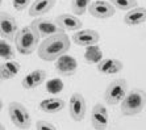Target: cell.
<instances>
[{
    "label": "cell",
    "mask_w": 146,
    "mask_h": 130,
    "mask_svg": "<svg viewBox=\"0 0 146 130\" xmlns=\"http://www.w3.org/2000/svg\"><path fill=\"white\" fill-rule=\"evenodd\" d=\"M71 41L63 30L49 36L38 45V58L46 62L57 61L70 50Z\"/></svg>",
    "instance_id": "cell-1"
},
{
    "label": "cell",
    "mask_w": 146,
    "mask_h": 130,
    "mask_svg": "<svg viewBox=\"0 0 146 130\" xmlns=\"http://www.w3.org/2000/svg\"><path fill=\"white\" fill-rule=\"evenodd\" d=\"M40 40V34L32 25L21 28L20 30H17L16 36H15V44H16L17 51L23 55H31L38 48Z\"/></svg>",
    "instance_id": "cell-2"
},
{
    "label": "cell",
    "mask_w": 146,
    "mask_h": 130,
    "mask_svg": "<svg viewBox=\"0 0 146 130\" xmlns=\"http://www.w3.org/2000/svg\"><path fill=\"white\" fill-rule=\"evenodd\" d=\"M145 91L143 89H133L129 93L126 92L121 100V112L124 116H137L145 108Z\"/></svg>",
    "instance_id": "cell-3"
},
{
    "label": "cell",
    "mask_w": 146,
    "mask_h": 130,
    "mask_svg": "<svg viewBox=\"0 0 146 130\" xmlns=\"http://www.w3.org/2000/svg\"><path fill=\"white\" fill-rule=\"evenodd\" d=\"M8 114L11 117V121L17 129L25 130L31 127V116L29 112L24 105L19 101H12L8 105Z\"/></svg>",
    "instance_id": "cell-4"
},
{
    "label": "cell",
    "mask_w": 146,
    "mask_h": 130,
    "mask_svg": "<svg viewBox=\"0 0 146 130\" xmlns=\"http://www.w3.org/2000/svg\"><path fill=\"white\" fill-rule=\"evenodd\" d=\"M126 91H128V83L125 79H116L107 87L104 92V100L108 105H116L121 103V100L126 95Z\"/></svg>",
    "instance_id": "cell-5"
},
{
    "label": "cell",
    "mask_w": 146,
    "mask_h": 130,
    "mask_svg": "<svg viewBox=\"0 0 146 130\" xmlns=\"http://www.w3.org/2000/svg\"><path fill=\"white\" fill-rule=\"evenodd\" d=\"M92 17L95 18H109L112 17L113 15L116 13V8L113 7L112 4L109 3L108 0H95L90 3L88 9Z\"/></svg>",
    "instance_id": "cell-6"
},
{
    "label": "cell",
    "mask_w": 146,
    "mask_h": 130,
    "mask_svg": "<svg viewBox=\"0 0 146 130\" xmlns=\"http://www.w3.org/2000/svg\"><path fill=\"white\" fill-rule=\"evenodd\" d=\"M17 30H19V26L13 16H11L7 12H0V37L12 41L15 40Z\"/></svg>",
    "instance_id": "cell-7"
},
{
    "label": "cell",
    "mask_w": 146,
    "mask_h": 130,
    "mask_svg": "<svg viewBox=\"0 0 146 130\" xmlns=\"http://www.w3.org/2000/svg\"><path fill=\"white\" fill-rule=\"evenodd\" d=\"M68 109H70V117L76 122H80L86 116V110H87V105H86V100L83 95L80 93H74L70 97V103H68Z\"/></svg>",
    "instance_id": "cell-8"
},
{
    "label": "cell",
    "mask_w": 146,
    "mask_h": 130,
    "mask_svg": "<svg viewBox=\"0 0 146 130\" xmlns=\"http://www.w3.org/2000/svg\"><path fill=\"white\" fill-rule=\"evenodd\" d=\"M100 40V34L94 29H83V30H76L72 36V41L78 46H91L96 45Z\"/></svg>",
    "instance_id": "cell-9"
},
{
    "label": "cell",
    "mask_w": 146,
    "mask_h": 130,
    "mask_svg": "<svg viewBox=\"0 0 146 130\" xmlns=\"http://www.w3.org/2000/svg\"><path fill=\"white\" fill-rule=\"evenodd\" d=\"M32 26L37 30L40 37H49L51 34H55L58 32H61L62 29L55 24V21L48 20V18H36L32 21Z\"/></svg>",
    "instance_id": "cell-10"
},
{
    "label": "cell",
    "mask_w": 146,
    "mask_h": 130,
    "mask_svg": "<svg viewBox=\"0 0 146 130\" xmlns=\"http://www.w3.org/2000/svg\"><path fill=\"white\" fill-rule=\"evenodd\" d=\"M92 127L96 130H104L108 127V110L103 104H96L91 114Z\"/></svg>",
    "instance_id": "cell-11"
},
{
    "label": "cell",
    "mask_w": 146,
    "mask_h": 130,
    "mask_svg": "<svg viewBox=\"0 0 146 130\" xmlns=\"http://www.w3.org/2000/svg\"><path fill=\"white\" fill-rule=\"evenodd\" d=\"M55 24L61 28L62 30H67V32L80 30L82 26H83V22L71 13L59 15V16L55 18Z\"/></svg>",
    "instance_id": "cell-12"
},
{
    "label": "cell",
    "mask_w": 146,
    "mask_h": 130,
    "mask_svg": "<svg viewBox=\"0 0 146 130\" xmlns=\"http://www.w3.org/2000/svg\"><path fill=\"white\" fill-rule=\"evenodd\" d=\"M46 71L45 70H34V71L29 72L28 75L24 76L23 82H21V87L24 89H34L40 87L41 84H44L46 80Z\"/></svg>",
    "instance_id": "cell-13"
},
{
    "label": "cell",
    "mask_w": 146,
    "mask_h": 130,
    "mask_svg": "<svg viewBox=\"0 0 146 130\" xmlns=\"http://www.w3.org/2000/svg\"><path fill=\"white\" fill-rule=\"evenodd\" d=\"M55 69L57 71L63 76H71L76 72L78 69V63L70 55L63 54L62 57L57 59V63H55Z\"/></svg>",
    "instance_id": "cell-14"
},
{
    "label": "cell",
    "mask_w": 146,
    "mask_h": 130,
    "mask_svg": "<svg viewBox=\"0 0 146 130\" xmlns=\"http://www.w3.org/2000/svg\"><path fill=\"white\" fill-rule=\"evenodd\" d=\"M57 0H34L32 3L31 8H29V12L28 15L31 17H38V16H42V15L48 13L49 11H51L54 8Z\"/></svg>",
    "instance_id": "cell-15"
},
{
    "label": "cell",
    "mask_w": 146,
    "mask_h": 130,
    "mask_svg": "<svg viewBox=\"0 0 146 130\" xmlns=\"http://www.w3.org/2000/svg\"><path fill=\"white\" fill-rule=\"evenodd\" d=\"M146 20V9L143 7H134L126 12L124 16V22L129 26H136V25L143 24Z\"/></svg>",
    "instance_id": "cell-16"
},
{
    "label": "cell",
    "mask_w": 146,
    "mask_h": 130,
    "mask_svg": "<svg viewBox=\"0 0 146 130\" xmlns=\"http://www.w3.org/2000/svg\"><path fill=\"white\" fill-rule=\"evenodd\" d=\"M98 71L106 75H112V74H117L122 70V62L115 58H106L98 63Z\"/></svg>",
    "instance_id": "cell-17"
},
{
    "label": "cell",
    "mask_w": 146,
    "mask_h": 130,
    "mask_svg": "<svg viewBox=\"0 0 146 130\" xmlns=\"http://www.w3.org/2000/svg\"><path fill=\"white\" fill-rule=\"evenodd\" d=\"M65 100L61 97H49V99H45L40 103V109L45 113L54 114V113L61 112L65 108Z\"/></svg>",
    "instance_id": "cell-18"
},
{
    "label": "cell",
    "mask_w": 146,
    "mask_h": 130,
    "mask_svg": "<svg viewBox=\"0 0 146 130\" xmlns=\"http://www.w3.org/2000/svg\"><path fill=\"white\" fill-rule=\"evenodd\" d=\"M20 69H21V66L19 62L8 61L7 63L0 65V78H1V80L13 79L20 72Z\"/></svg>",
    "instance_id": "cell-19"
},
{
    "label": "cell",
    "mask_w": 146,
    "mask_h": 130,
    "mask_svg": "<svg viewBox=\"0 0 146 130\" xmlns=\"http://www.w3.org/2000/svg\"><path fill=\"white\" fill-rule=\"evenodd\" d=\"M84 59L90 63H99L103 59V53L100 50V48L96 45H91L86 48V53H84Z\"/></svg>",
    "instance_id": "cell-20"
},
{
    "label": "cell",
    "mask_w": 146,
    "mask_h": 130,
    "mask_svg": "<svg viewBox=\"0 0 146 130\" xmlns=\"http://www.w3.org/2000/svg\"><path fill=\"white\" fill-rule=\"evenodd\" d=\"M0 58L4 61H11L15 58V50L12 45L5 40H0Z\"/></svg>",
    "instance_id": "cell-21"
},
{
    "label": "cell",
    "mask_w": 146,
    "mask_h": 130,
    "mask_svg": "<svg viewBox=\"0 0 146 130\" xmlns=\"http://www.w3.org/2000/svg\"><path fill=\"white\" fill-rule=\"evenodd\" d=\"M90 3H91V0H71V9L74 15L76 16L84 15L88 9Z\"/></svg>",
    "instance_id": "cell-22"
},
{
    "label": "cell",
    "mask_w": 146,
    "mask_h": 130,
    "mask_svg": "<svg viewBox=\"0 0 146 130\" xmlns=\"http://www.w3.org/2000/svg\"><path fill=\"white\" fill-rule=\"evenodd\" d=\"M116 9L120 11H129L132 8L137 7V0H108Z\"/></svg>",
    "instance_id": "cell-23"
},
{
    "label": "cell",
    "mask_w": 146,
    "mask_h": 130,
    "mask_svg": "<svg viewBox=\"0 0 146 130\" xmlns=\"http://www.w3.org/2000/svg\"><path fill=\"white\" fill-rule=\"evenodd\" d=\"M36 129L37 130H57V126L54 123L49 122V121H37L36 123Z\"/></svg>",
    "instance_id": "cell-24"
},
{
    "label": "cell",
    "mask_w": 146,
    "mask_h": 130,
    "mask_svg": "<svg viewBox=\"0 0 146 130\" xmlns=\"http://www.w3.org/2000/svg\"><path fill=\"white\" fill-rule=\"evenodd\" d=\"M32 3V0H12V5L16 11H24Z\"/></svg>",
    "instance_id": "cell-25"
},
{
    "label": "cell",
    "mask_w": 146,
    "mask_h": 130,
    "mask_svg": "<svg viewBox=\"0 0 146 130\" xmlns=\"http://www.w3.org/2000/svg\"><path fill=\"white\" fill-rule=\"evenodd\" d=\"M0 130H5V126H4L1 122H0Z\"/></svg>",
    "instance_id": "cell-26"
},
{
    "label": "cell",
    "mask_w": 146,
    "mask_h": 130,
    "mask_svg": "<svg viewBox=\"0 0 146 130\" xmlns=\"http://www.w3.org/2000/svg\"><path fill=\"white\" fill-rule=\"evenodd\" d=\"M1 108H3V101L0 100V110H1Z\"/></svg>",
    "instance_id": "cell-27"
},
{
    "label": "cell",
    "mask_w": 146,
    "mask_h": 130,
    "mask_svg": "<svg viewBox=\"0 0 146 130\" xmlns=\"http://www.w3.org/2000/svg\"><path fill=\"white\" fill-rule=\"evenodd\" d=\"M1 3H3V0H0V5H1Z\"/></svg>",
    "instance_id": "cell-28"
},
{
    "label": "cell",
    "mask_w": 146,
    "mask_h": 130,
    "mask_svg": "<svg viewBox=\"0 0 146 130\" xmlns=\"http://www.w3.org/2000/svg\"><path fill=\"white\" fill-rule=\"evenodd\" d=\"M0 82H1V78H0Z\"/></svg>",
    "instance_id": "cell-29"
}]
</instances>
